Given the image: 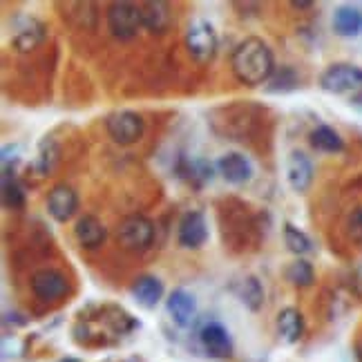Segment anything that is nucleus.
Listing matches in <instances>:
<instances>
[{
  "label": "nucleus",
  "instance_id": "24",
  "mask_svg": "<svg viewBox=\"0 0 362 362\" xmlns=\"http://www.w3.org/2000/svg\"><path fill=\"white\" fill-rule=\"evenodd\" d=\"M282 240H284L286 248H288L296 257H302V255L313 253V242H311V238H309V235H306L304 230H300L296 224H291V221H286L284 228H282Z\"/></svg>",
  "mask_w": 362,
  "mask_h": 362
},
{
  "label": "nucleus",
  "instance_id": "2",
  "mask_svg": "<svg viewBox=\"0 0 362 362\" xmlns=\"http://www.w3.org/2000/svg\"><path fill=\"white\" fill-rule=\"evenodd\" d=\"M117 242L123 250L144 253L155 242V224L146 215H128L117 226Z\"/></svg>",
  "mask_w": 362,
  "mask_h": 362
},
{
  "label": "nucleus",
  "instance_id": "25",
  "mask_svg": "<svg viewBox=\"0 0 362 362\" xmlns=\"http://www.w3.org/2000/svg\"><path fill=\"white\" fill-rule=\"evenodd\" d=\"M57 161H59V146L54 144V139L45 136L43 141H40V146H38V157L34 159L32 168H34L40 177H47V175H52V170H54V165H57Z\"/></svg>",
  "mask_w": 362,
  "mask_h": 362
},
{
  "label": "nucleus",
  "instance_id": "28",
  "mask_svg": "<svg viewBox=\"0 0 362 362\" xmlns=\"http://www.w3.org/2000/svg\"><path fill=\"white\" fill-rule=\"evenodd\" d=\"M349 103H351V107H354V110H358V112H362V90H358V92L351 96V101H349Z\"/></svg>",
  "mask_w": 362,
  "mask_h": 362
},
{
  "label": "nucleus",
  "instance_id": "3",
  "mask_svg": "<svg viewBox=\"0 0 362 362\" xmlns=\"http://www.w3.org/2000/svg\"><path fill=\"white\" fill-rule=\"evenodd\" d=\"M107 30L117 40H132L136 34L144 30L141 21V7L121 0V3H112L107 7Z\"/></svg>",
  "mask_w": 362,
  "mask_h": 362
},
{
  "label": "nucleus",
  "instance_id": "13",
  "mask_svg": "<svg viewBox=\"0 0 362 362\" xmlns=\"http://www.w3.org/2000/svg\"><path fill=\"white\" fill-rule=\"evenodd\" d=\"M78 211V194L72 186L59 184L54 186L47 194V213L59 224H67Z\"/></svg>",
  "mask_w": 362,
  "mask_h": 362
},
{
  "label": "nucleus",
  "instance_id": "18",
  "mask_svg": "<svg viewBox=\"0 0 362 362\" xmlns=\"http://www.w3.org/2000/svg\"><path fill=\"white\" fill-rule=\"evenodd\" d=\"M275 327H277V336H280L284 344H296L304 336V317L296 306H286V309L277 313Z\"/></svg>",
  "mask_w": 362,
  "mask_h": 362
},
{
  "label": "nucleus",
  "instance_id": "20",
  "mask_svg": "<svg viewBox=\"0 0 362 362\" xmlns=\"http://www.w3.org/2000/svg\"><path fill=\"white\" fill-rule=\"evenodd\" d=\"M233 293L238 298L248 311L257 313L264 306V286L255 275H246L242 280H238L233 286Z\"/></svg>",
  "mask_w": 362,
  "mask_h": 362
},
{
  "label": "nucleus",
  "instance_id": "5",
  "mask_svg": "<svg viewBox=\"0 0 362 362\" xmlns=\"http://www.w3.org/2000/svg\"><path fill=\"white\" fill-rule=\"evenodd\" d=\"M320 88L329 94H356L362 90V67L351 63H333L320 74Z\"/></svg>",
  "mask_w": 362,
  "mask_h": 362
},
{
  "label": "nucleus",
  "instance_id": "4",
  "mask_svg": "<svg viewBox=\"0 0 362 362\" xmlns=\"http://www.w3.org/2000/svg\"><path fill=\"white\" fill-rule=\"evenodd\" d=\"M105 130L115 144L119 146H132L146 132V121L139 112L132 110H117L105 119Z\"/></svg>",
  "mask_w": 362,
  "mask_h": 362
},
{
  "label": "nucleus",
  "instance_id": "16",
  "mask_svg": "<svg viewBox=\"0 0 362 362\" xmlns=\"http://www.w3.org/2000/svg\"><path fill=\"white\" fill-rule=\"evenodd\" d=\"M163 282L159 280L157 275H141L136 277L130 286V296L136 302V306H141L146 311L157 309V304L163 298Z\"/></svg>",
  "mask_w": 362,
  "mask_h": 362
},
{
  "label": "nucleus",
  "instance_id": "26",
  "mask_svg": "<svg viewBox=\"0 0 362 362\" xmlns=\"http://www.w3.org/2000/svg\"><path fill=\"white\" fill-rule=\"evenodd\" d=\"M300 83L298 72L291 65H282L280 69H275V74L271 76L267 92L269 94H284V92H293Z\"/></svg>",
  "mask_w": 362,
  "mask_h": 362
},
{
  "label": "nucleus",
  "instance_id": "15",
  "mask_svg": "<svg viewBox=\"0 0 362 362\" xmlns=\"http://www.w3.org/2000/svg\"><path fill=\"white\" fill-rule=\"evenodd\" d=\"M141 21H144V30H148L155 36H163L170 30L175 16H173V7L163 0H148L141 3Z\"/></svg>",
  "mask_w": 362,
  "mask_h": 362
},
{
  "label": "nucleus",
  "instance_id": "27",
  "mask_svg": "<svg viewBox=\"0 0 362 362\" xmlns=\"http://www.w3.org/2000/svg\"><path fill=\"white\" fill-rule=\"evenodd\" d=\"M346 238H349L356 246H362V206L354 208L351 215L346 217Z\"/></svg>",
  "mask_w": 362,
  "mask_h": 362
},
{
  "label": "nucleus",
  "instance_id": "17",
  "mask_svg": "<svg viewBox=\"0 0 362 362\" xmlns=\"http://www.w3.org/2000/svg\"><path fill=\"white\" fill-rule=\"evenodd\" d=\"M74 238L86 250L101 248L107 240V228L96 215H83L74 224Z\"/></svg>",
  "mask_w": 362,
  "mask_h": 362
},
{
  "label": "nucleus",
  "instance_id": "7",
  "mask_svg": "<svg viewBox=\"0 0 362 362\" xmlns=\"http://www.w3.org/2000/svg\"><path fill=\"white\" fill-rule=\"evenodd\" d=\"M197 340L202 344V349L211 358H230L233 356V338L228 329L215 317H208L199 325L197 329Z\"/></svg>",
  "mask_w": 362,
  "mask_h": 362
},
{
  "label": "nucleus",
  "instance_id": "6",
  "mask_svg": "<svg viewBox=\"0 0 362 362\" xmlns=\"http://www.w3.org/2000/svg\"><path fill=\"white\" fill-rule=\"evenodd\" d=\"M186 49L197 63H211L217 54L219 40L215 27L208 21H194L186 30Z\"/></svg>",
  "mask_w": 362,
  "mask_h": 362
},
{
  "label": "nucleus",
  "instance_id": "8",
  "mask_svg": "<svg viewBox=\"0 0 362 362\" xmlns=\"http://www.w3.org/2000/svg\"><path fill=\"white\" fill-rule=\"evenodd\" d=\"M32 286V293L38 302H45V304H54V302H61L67 293H69V284H67V277L57 271V269H40L32 275L30 280Z\"/></svg>",
  "mask_w": 362,
  "mask_h": 362
},
{
  "label": "nucleus",
  "instance_id": "21",
  "mask_svg": "<svg viewBox=\"0 0 362 362\" xmlns=\"http://www.w3.org/2000/svg\"><path fill=\"white\" fill-rule=\"evenodd\" d=\"M309 144L313 150L317 152H325V155H338V152L344 150V141L342 136L338 134V130H333L331 125L327 123H320L311 130L309 134Z\"/></svg>",
  "mask_w": 362,
  "mask_h": 362
},
{
  "label": "nucleus",
  "instance_id": "9",
  "mask_svg": "<svg viewBox=\"0 0 362 362\" xmlns=\"http://www.w3.org/2000/svg\"><path fill=\"white\" fill-rule=\"evenodd\" d=\"M197 298L184 286L173 288V293L165 298V313L179 329H190L197 320Z\"/></svg>",
  "mask_w": 362,
  "mask_h": 362
},
{
  "label": "nucleus",
  "instance_id": "14",
  "mask_svg": "<svg viewBox=\"0 0 362 362\" xmlns=\"http://www.w3.org/2000/svg\"><path fill=\"white\" fill-rule=\"evenodd\" d=\"M313 161L309 159V155H304L302 150H293L286 157V181L293 192H306L313 184Z\"/></svg>",
  "mask_w": 362,
  "mask_h": 362
},
{
  "label": "nucleus",
  "instance_id": "19",
  "mask_svg": "<svg viewBox=\"0 0 362 362\" xmlns=\"http://www.w3.org/2000/svg\"><path fill=\"white\" fill-rule=\"evenodd\" d=\"M333 32L342 38H356L362 34V9L356 5H340L333 11Z\"/></svg>",
  "mask_w": 362,
  "mask_h": 362
},
{
  "label": "nucleus",
  "instance_id": "22",
  "mask_svg": "<svg viewBox=\"0 0 362 362\" xmlns=\"http://www.w3.org/2000/svg\"><path fill=\"white\" fill-rule=\"evenodd\" d=\"M0 197H3V206L7 211H21V208H25V190L18 184V179L13 177V168H3V190H0Z\"/></svg>",
  "mask_w": 362,
  "mask_h": 362
},
{
  "label": "nucleus",
  "instance_id": "12",
  "mask_svg": "<svg viewBox=\"0 0 362 362\" xmlns=\"http://www.w3.org/2000/svg\"><path fill=\"white\" fill-rule=\"evenodd\" d=\"M208 240V221L202 211H188L179 221L177 228V242L181 248L197 250Z\"/></svg>",
  "mask_w": 362,
  "mask_h": 362
},
{
  "label": "nucleus",
  "instance_id": "29",
  "mask_svg": "<svg viewBox=\"0 0 362 362\" xmlns=\"http://www.w3.org/2000/svg\"><path fill=\"white\" fill-rule=\"evenodd\" d=\"M291 7H296V9H311L313 3H291Z\"/></svg>",
  "mask_w": 362,
  "mask_h": 362
},
{
  "label": "nucleus",
  "instance_id": "11",
  "mask_svg": "<svg viewBox=\"0 0 362 362\" xmlns=\"http://www.w3.org/2000/svg\"><path fill=\"white\" fill-rule=\"evenodd\" d=\"M215 168L221 175V179L230 186H244L253 179V163H250V159L244 152L238 150L221 155L215 163Z\"/></svg>",
  "mask_w": 362,
  "mask_h": 362
},
{
  "label": "nucleus",
  "instance_id": "10",
  "mask_svg": "<svg viewBox=\"0 0 362 362\" xmlns=\"http://www.w3.org/2000/svg\"><path fill=\"white\" fill-rule=\"evenodd\" d=\"M47 32H45V25L40 23L38 18L32 16H23L13 23V32H11V47L27 54V52H34L36 47L43 45Z\"/></svg>",
  "mask_w": 362,
  "mask_h": 362
},
{
  "label": "nucleus",
  "instance_id": "1",
  "mask_svg": "<svg viewBox=\"0 0 362 362\" xmlns=\"http://www.w3.org/2000/svg\"><path fill=\"white\" fill-rule=\"evenodd\" d=\"M230 69L235 78L248 88H259L264 83H269L275 74V59L267 40L257 36L244 38L233 52Z\"/></svg>",
  "mask_w": 362,
  "mask_h": 362
},
{
  "label": "nucleus",
  "instance_id": "23",
  "mask_svg": "<svg viewBox=\"0 0 362 362\" xmlns=\"http://www.w3.org/2000/svg\"><path fill=\"white\" fill-rule=\"evenodd\" d=\"M284 277L288 284H293L298 288H309L315 282V271H313V264L304 257H296L293 262L288 264L284 269Z\"/></svg>",
  "mask_w": 362,
  "mask_h": 362
}]
</instances>
